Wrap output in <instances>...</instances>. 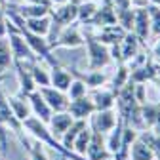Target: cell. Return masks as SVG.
<instances>
[{"mask_svg":"<svg viewBox=\"0 0 160 160\" xmlns=\"http://www.w3.org/2000/svg\"><path fill=\"white\" fill-rule=\"evenodd\" d=\"M21 126H23V130L27 132V135H31L32 139L40 141L44 147H50V149L55 151L57 154H61L65 160H86V156H80V154H76V152H72V151H67V149L61 145V141H59L57 137L52 135L48 124L42 122L40 118H36L34 114H31L29 118H25L23 122H21Z\"/></svg>","mask_w":160,"mask_h":160,"instance_id":"obj_1","label":"cell"},{"mask_svg":"<svg viewBox=\"0 0 160 160\" xmlns=\"http://www.w3.org/2000/svg\"><path fill=\"white\" fill-rule=\"evenodd\" d=\"M84 46L88 52V71L95 69H105L111 61V52L109 46L99 42L95 36H86L84 34Z\"/></svg>","mask_w":160,"mask_h":160,"instance_id":"obj_2","label":"cell"},{"mask_svg":"<svg viewBox=\"0 0 160 160\" xmlns=\"http://www.w3.org/2000/svg\"><path fill=\"white\" fill-rule=\"evenodd\" d=\"M80 46H84V34L78 25L71 23V25H65L59 29L53 44H52V50H55V48H80Z\"/></svg>","mask_w":160,"mask_h":160,"instance_id":"obj_3","label":"cell"},{"mask_svg":"<svg viewBox=\"0 0 160 160\" xmlns=\"http://www.w3.org/2000/svg\"><path fill=\"white\" fill-rule=\"evenodd\" d=\"M50 17L59 27L74 23L76 17H78V2L67 0V2H61V4H52L50 6Z\"/></svg>","mask_w":160,"mask_h":160,"instance_id":"obj_4","label":"cell"},{"mask_svg":"<svg viewBox=\"0 0 160 160\" xmlns=\"http://www.w3.org/2000/svg\"><path fill=\"white\" fill-rule=\"evenodd\" d=\"M8 42H10V50L13 55V61H23V63H32L36 55L31 50L29 42L25 40V36L21 32H8Z\"/></svg>","mask_w":160,"mask_h":160,"instance_id":"obj_5","label":"cell"},{"mask_svg":"<svg viewBox=\"0 0 160 160\" xmlns=\"http://www.w3.org/2000/svg\"><path fill=\"white\" fill-rule=\"evenodd\" d=\"M88 122L92 126V130L95 132H101L103 135H107L118 122V111L116 109H105V111H95Z\"/></svg>","mask_w":160,"mask_h":160,"instance_id":"obj_6","label":"cell"},{"mask_svg":"<svg viewBox=\"0 0 160 160\" xmlns=\"http://www.w3.org/2000/svg\"><path fill=\"white\" fill-rule=\"evenodd\" d=\"M132 32L139 38V42L145 44L151 38V21H149V12L145 8H133V25Z\"/></svg>","mask_w":160,"mask_h":160,"instance_id":"obj_7","label":"cell"},{"mask_svg":"<svg viewBox=\"0 0 160 160\" xmlns=\"http://www.w3.org/2000/svg\"><path fill=\"white\" fill-rule=\"evenodd\" d=\"M84 156H86V160H107V158L112 156V154L107 151L105 135H103L101 132L92 130V137H90V143H88V149H86Z\"/></svg>","mask_w":160,"mask_h":160,"instance_id":"obj_8","label":"cell"},{"mask_svg":"<svg viewBox=\"0 0 160 160\" xmlns=\"http://www.w3.org/2000/svg\"><path fill=\"white\" fill-rule=\"evenodd\" d=\"M40 95H42L46 99V103L50 105V109L53 112H59V111H67L69 107V97L65 92L61 90H57L53 86H44V88H38Z\"/></svg>","mask_w":160,"mask_h":160,"instance_id":"obj_9","label":"cell"},{"mask_svg":"<svg viewBox=\"0 0 160 160\" xmlns=\"http://www.w3.org/2000/svg\"><path fill=\"white\" fill-rule=\"evenodd\" d=\"M88 97L92 99V103H93L95 111L114 109V105H116V93H114L111 88H105V86L90 90V95H88Z\"/></svg>","mask_w":160,"mask_h":160,"instance_id":"obj_10","label":"cell"},{"mask_svg":"<svg viewBox=\"0 0 160 160\" xmlns=\"http://www.w3.org/2000/svg\"><path fill=\"white\" fill-rule=\"evenodd\" d=\"M69 114L74 118V120H88L93 112H95V107L92 103V99L88 95L84 97H78V99H72L69 101V107H67Z\"/></svg>","mask_w":160,"mask_h":160,"instance_id":"obj_11","label":"cell"},{"mask_svg":"<svg viewBox=\"0 0 160 160\" xmlns=\"http://www.w3.org/2000/svg\"><path fill=\"white\" fill-rule=\"evenodd\" d=\"M13 67H15V74H17V82H19V93L23 95H29L32 93L36 88V84L32 82V76H31V71H29V63H23V61H13Z\"/></svg>","mask_w":160,"mask_h":160,"instance_id":"obj_12","label":"cell"},{"mask_svg":"<svg viewBox=\"0 0 160 160\" xmlns=\"http://www.w3.org/2000/svg\"><path fill=\"white\" fill-rule=\"evenodd\" d=\"M27 97H29V103H31V111H32V114H34L36 118H40L42 122H46V124H48V120L52 118L53 111H52V109H50V105L46 103V99L40 95V92H38V90H34V92H32V93H29Z\"/></svg>","mask_w":160,"mask_h":160,"instance_id":"obj_13","label":"cell"},{"mask_svg":"<svg viewBox=\"0 0 160 160\" xmlns=\"http://www.w3.org/2000/svg\"><path fill=\"white\" fill-rule=\"evenodd\" d=\"M72 116L69 114V111H59V112H53L52 114V118L48 120V128H50V132H52V135L53 137H57V139H61V135L67 132V128L72 124Z\"/></svg>","mask_w":160,"mask_h":160,"instance_id":"obj_14","label":"cell"},{"mask_svg":"<svg viewBox=\"0 0 160 160\" xmlns=\"http://www.w3.org/2000/svg\"><path fill=\"white\" fill-rule=\"evenodd\" d=\"M17 139H19V143L27 149L31 160H50V158H48V152H46V147L40 143V141H36V139H32L31 135L25 137V130L17 135Z\"/></svg>","mask_w":160,"mask_h":160,"instance_id":"obj_15","label":"cell"},{"mask_svg":"<svg viewBox=\"0 0 160 160\" xmlns=\"http://www.w3.org/2000/svg\"><path fill=\"white\" fill-rule=\"evenodd\" d=\"M8 103H10V109H12V112L15 114V118L19 120V122H23L25 118H29V116L32 114L31 103H29V97L23 95V93L10 95V97H8Z\"/></svg>","mask_w":160,"mask_h":160,"instance_id":"obj_16","label":"cell"},{"mask_svg":"<svg viewBox=\"0 0 160 160\" xmlns=\"http://www.w3.org/2000/svg\"><path fill=\"white\" fill-rule=\"evenodd\" d=\"M126 31L120 27L118 23H112V25H105V27H99V32H97V40L103 42L107 46H112V44H118L120 40L124 38Z\"/></svg>","mask_w":160,"mask_h":160,"instance_id":"obj_17","label":"cell"},{"mask_svg":"<svg viewBox=\"0 0 160 160\" xmlns=\"http://www.w3.org/2000/svg\"><path fill=\"white\" fill-rule=\"evenodd\" d=\"M118 46H120V57H122V63H126V61H130L133 55L139 53L141 42H139V38L133 32H126L124 38L118 42Z\"/></svg>","mask_w":160,"mask_h":160,"instance_id":"obj_18","label":"cell"},{"mask_svg":"<svg viewBox=\"0 0 160 160\" xmlns=\"http://www.w3.org/2000/svg\"><path fill=\"white\" fill-rule=\"evenodd\" d=\"M122 130H124V120H122V116L118 114V122H116V126L107 133V137H105V145H107V151L114 156V154H118L120 152V149H122Z\"/></svg>","mask_w":160,"mask_h":160,"instance_id":"obj_19","label":"cell"},{"mask_svg":"<svg viewBox=\"0 0 160 160\" xmlns=\"http://www.w3.org/2000/svg\"><path fill=\"white\" fill-rule=\"evenodd\" d=\"M29 71L32 76V82L36 84V88H44L50 86V67L40 61V59H34L32 63H29Z\"/></svg>","mask_w":160,"mask_h":160,"instance_id":"obj_20","label":"cell"},{"mask_svg":"<svg viewBox=\"0 0 160 160\" xmlns=\"http://www.w3.org/2000/svg\"><path fill=\"white\" fill-rule=\"evenodd\" d=\"M50 29H52V17L48 13V15H42V17H29V19H25V29L23 31H29L32 34H38V36H48Z\"/></svg>","mask_w":160,"mask_h":160,"instance_id":"obj_21","label":"cell"},{"mask_svg":"<svg viewBox=\"0 0 160 160\" xmlns=\"http://www.w3.org/2000/svg\"><path fill=\"white\" fill-rule=\"evenodd\" d=\"M71 80H72V74H71L67 69L59 67V65H55V67L50 69V86L61 90V92H67Z\"/></svg>","mask_w":160,"mask_h":160,"instance_id":"obj_22","label":"cell"},{"mask_svg":"<svg viewBox=\"0 0 160 160\" xmlns=\"http://www.w3.org/2000/svg\"><path fill=\"white\" fill-rule=\"evenodd\" d=\"M128 154H130V160H154V154H152L151 147H149L139 135H137L135 141L130 145Z\"/></svg>","mask_w":160,"mask_h":160,"instance_id":"obj_23","label":"cell"},{"mask_svg":"<svg viewBox=\"0 0 160 160\" xmlns=\"http://www.w3.org/2000/svg\"><path fill=\"white\" fill-rule=\"evenodd\" d=\"M15 10L21 13L23 19H29V17H42V15H48V13H50V6H46V4H34V2H21Z\"/></svg>","mask_w":160,"mask_h":160,"instance_id":"obj_24","label":"cell"},{"mask_svg":"<svg viewBox=\"0 0 160 160\" xmlns=\"http://www.w3.org/2000/svg\"><path fill=\"white\" fill-rule=\"evenodd\" d=\"M88 124V120H72V124L67 128V132L61 135V145L67 149V151H72V143H74V139H76V135L80 133V130H82L84 126Z\"/></svg>","mask_w":160,"mask_h":160,"instance_id":"obj_25","label":"cell"},{"mask_svg":"<svg viewBox=\"0 0 160 160\" xmlns=\"http://www.w3.org/2000/svg\"><path fill=\"white\" fill-rule=\"evenodd\" d=\"M86 82L88 90H93V88H101V86H107L109 84V74H105L101 69H95V71H88L84 76H80Z\"/></svg>","mask_w":160,"mask_h":160,"instance_id":"obj_26","label":"cell"},{"mask_svg":"<svg viewBox=\"0 0 160 160\" xmlns=\"http://www.w3.org/2000/svg\"><path fill=\"white\" fill-rule=\"evenodd\" d=\"M97 6L99 4L95 2V0H80L78 2V17H76V21H80L82 25H90Z\"/></svg>","mask_w":160,"mask_h":160,"instance_id":"obj_27","label":"cell"},{"mask_svg":"<svg viewBox=\"0 0 160 160\" xmlns=\"http://www.w3.org/2000/svg\"><path fill=\"white\" fill-rule=\"evenodd\" d=\"M128 82H130V69H128L126 63H120V65H118V71H116V74H114V78L109 80L107 86H111V90H112L114 93H118L120 88H124Z\"/></svg>","mask_w":160,"mask_h":160,"instance_id":"obj_28","label":"cell"},{"mask_svg":"<svg viewBox=\"0 0 160 160\" xmlns=\"http://www.w3.org/2000/svg\"><path fill=\"white\" fill-rule=\"evenodd\" d=\"M90 137H92V126H90V122H88L82 130H80V133L76 135L74 143H72V152L84 156V152H86V149H88V143H90Z\"/></svg>","mask_w":160,"mask_h":160,"instance_id":"obj_29","label":"cell"},{"mask_svg":"<svg viewBox=\"0 0 160 160\" xmlns=\"http://www.w3.org/2000/svg\"><path fill=\"white\" fill-rule=\"evenodd\" d=\"M12 65H13V55L10 50L8 36H4V38H0V74H4Z\"/></svg>","mask_w":160,"mask_h":160,"instance_id":"obj_30","label":"cell"},{"mask_svg":"<svg viewBox=\"0 0 160 160\" xmlns=\"http://www.w3.org/2000/svg\"><path fill=\"white\" fill-rule=\"evenodd\" d=\"M88 86H86V82L82 78H72L71 80V84H69V88H67V97H69V101H72V99H78V97H84V95H88Z\"/></svg>","mask_w":160,"mask_h":160,"instance_id":"obj_31","label":"cell"},{"mask_svg":"<svg viewBox=\"0 0 160 160\" xmlns=\"http://www.w3.org/2000/svg\"><path fill=\"white\" fill-rule=\"evenodd\" d=\"M139 137H141L143 141L151 147V151L154 154V160H160V137L154 133V130L152 128H147L143 132H139Z\"/></svg>","mask_w":160,"mask_h":160,"instance_id":"obj_32","label":"cell"},{"mask_svg":"<svg viewBox=\"0 0 160 160\" xmlns=\"http://www.w3.org/2000/svg\"><path fill=\"white\" fill-rule=\"evenodd\" d=\"M147 12H149V21H151V36L158 38L160 36V6L149 4Z\"/></svg>","mask_w":160,"mask_h":160,"instance_id":"obj_33","label":"cell"},{"mask_svg":"<svg viewBox=\"0 0 160 160\" xmlns=\"http://www.w3.org/2000/svg\"><path fill=\"white\" fill-rule=\"evenodd\" d=\"M8 36V19H6V12L0 8V38Z\"/></svg>","mask_w":160,"mask_h":160,"instance_id":"obj_34","label":"cell"},{"mask_svg":"<svg viewBox=\"0 0 160 160\" xmlns=\"http://www.w3.org/2000/svg\"><path fill=\"white\" fill-rule=\"evenodd\" d=\"M151 55H152V61L160 63V36L154 38V44L151 46Z\"/></svg>","mask_w":160,"mask_h":160,"instance_id":"obj_35","label":"cell"},{"mask_svg":"<svg viewBox=\"0 0 160 160\" xmlns=\"http://www.w3.org/2000/svg\"><path fill=\"white\" fill-rule=\"evenodd\" d=\"M109 2L112 4L114 12H118V10H126V8H132L130 0H109Z\"/></svg>","mask_w":160,"mask_h":160,"instance_id":"obj_36","label":"cell"},{"mask_svg":"<svg viewBox=\"0 0 160 160\" xmlns=\"http://www.w3.org/2000/svg\"><path fill=\"white\" fill-rule=\"evenodd\" d=\"M130 4H132V8H145L151 4V0H130Z\"/></svg>","mask_w":160,"mask_h":160,"instance_id":"obj_37","label":"cell"},{"mask_svg":"<svg viewBox=\"0 0 160 160\" xmlns=\"http://www.w3.org/2000/svg\"><path fill=\"white\" fill-rule=\"evenodd\" d=\"M154 105H156V124H160V101H156ZM156 124H154V126H156Z\"/></svg>","mask_w":160,"mask_h":160,"instance_id":"obj_38","label":"cell"},{"mask_svg":"<svg viewBox=\"0 0 160 160\" xmlns=\"http://www.w3.org/2000/svg\"><path fill=\"white\" fill-rule=\"evenodd\" d=\"M154 84H156V88H158V92H160V76H158V78L154 80Z\"/></svg>","mask_w":160,"mask_h":160,"instance_id":"obj_39","label":"cell"},{"mask_svg":"<svg viewBox=\"0 0 160 160\" xmlns=\"http://www.w3.org/2000/svg\"><path fill=\"white\" fill-rule=\"evenodd\" d=\"M6 2H8V0H0V8H4V6H6Z\"/></svg>","mask_w":160,"mask_h":160,"instance_id":"obj_40","label":"cell"},{"mask_svg":"<svg viewBox=\"0 0 160 160\" xmlns=\"http://www.w3.org/2000/svg\"><path fill=\"white\" fill-rule=\"evenodd\" d=\"M151 4H156V6H160V0H151Z\"/></svg>","mask_w":160,"mask_h":160,"instance_id":"obj_41","label":"cell"},{"mask_svg":"<svg viewBox=\"0 0 160 160\" xmlns=\"http://www.w3.org/2000/svg\"><path fill=\"white\" fill-rule=\"evenodd\" d=\"M99 2H105V0H99Z\"/></svg>","mask_w":160,"mask_h":160,"instance_id":"obj_42","label":"cell"}]
</instances>
